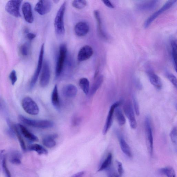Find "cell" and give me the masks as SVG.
<instances>
[{
  "instance_id": "cell-1",
  "label": "cell",
  "mask_w": 177,
  "mask_h": 177,
  "mask_svg": "<svg viewBox=\"0 0 177 177\" xmlns=\"http://www.w3.org/2000/svg\"><path fill=\"white\" fill-rule=\"evenodd\" d=\"M66 2H64L60 6L54 20V27L57 36H63L65 33L64 25V15L66 7Z\"/></svg>"
},
{
  "instance_id": "cell-2",
  "label": "cell",
  "mask_w": 177,
  "mask_h": 177,
  "mask_svg": "<svg viewBox=\"0 0 177 177\" xmlns=\"http://www.w3.org/2000/svg\"><path fill=\"white\" fill-rule=\"evenodd\" d=\"M19 120L22 122L29 126L41 129H47L52 128L54 123L52 121L49 120H32L20 115L18 116Z\"/></svg>"
},
{
  "instance_id": "cell-3",
  "label": "cell",
  "mask_w": 177,
  "mask_h": 177,
  "mask_svg": "<svg viewBox=\"0 0 177 177\" xmlns=\"http://www.w3.org/2000/svg\"><path fill=\"white\" fill-rule=\"evenodd\" d=\"M67 49L66 45L62 44L59 47V54L56 67V76L58 78L61 74L65 63L67 54Z\"/></svg>"
},
{
  "instance_id": "cell-4",
  "label": "cell",
  "mask_w": 177,
  "mask_h": 177,
  "mask_svg": "<svg viewBox=\"0 0 177 177\" xmlns=\"http://www.w3.org/2000/svg\"><path fill=\"white\" fill-rule=\"evenodd\" d=\"M22 104V108L27 114L35 116L39 113V107L36 102L29 96L24 98Z\"/></svg>"
},
{
  "instance_id": "cell-5",
  "label": "cell",
  "mask_w": 177,
  "mask_h": 177,
  "mask_svg": "<svg viewBox=\"0 0 177 177\" xmlns=\"http://www.w3.org/2000/svg\"><path fill=\"white\" fill-rule=\"evenodd\" d=\"M146 139L148 150L151 156H152L153 152V131L151 125L150 119L147 116L145 120Z\"/></svg>"
},
{
  "instance_id": "cell-6",
  "label": "cell",
  "mask_w": 177,
  "mask_h": 177,
  "mask_svg": "<svg viewBox=\"0 0 177 177\" xmlns=\"http://www.w3.org/2000/svg\"><path fill=\"white\" fill-rule=\"evenodd\" d=\"M177 2L176 0H170L167 2L162 7L160 8L159 10L154 12L152 15L149 17L145 22L144 27L147 28L149 27V26L152 24V22L155 20V19L161 14L162 13L165 11L168 10L174 5Z\"/></svg>"
},
{
  "instance_id": "cell-7",
  "label": "cell",
  "mask_w": 177,
  "mask_h": 177,
  "mask_svg": "<svg viewBox=\"0 0 177 177\" xmlns=\"http://www.w3.org/2000/svg\"><path fill=\"white\" fill-rule=\"evenodd\" d=\"M125 116L128 118L130 126L133 129H135L137 127V123L132 105L130 101L125 102L123 107Z\"/></svg>"
},
{
  "instance_id": "cell-8",
  "label": "cell",
  "mask_w": 177,
  "mask_h": 177,
  "mask_svg": "<svg viewBox=\"0 0 177 177\" xmlns=\"http://www.w3.org/2000/svg\"><path fill=\"white\" fill-rule=\"evenodd\" d=\"M22 2L20 0H12L8 1L5 5V10L15 17H20L21 15L20 9Z\"/></svg>"
},
{
  "instance_id": "cell-9",
  "label": "cell",
  "mask_w": 177,
  "mask_h": 177,
  "mask_svg": "<svg viewBox=\"0 0 177 177\" xmlns=\"http://www.w3.org/2000/svg\"><path fill=\"white\" fill-rule=\"evenodd\" d=\"M44 50V44H42L41 48L37 68L33 77H32L30 82V87L31 88H33L37 83L38 77L39 76L41 72L42 67Z\"/></svg>"
},
{
  "instance_id": "cell-10",
  "label": "cell",
  "mask_w": 177,
  "mask_h": 177,
  "mask_svg": "<svg viewBox=\"0 0 177 177\" xmlns=\"http://www.w3.org/2000/svg\"><path fill=\"white\" fill-rule=\"evenodd\" d=\"M51 77V70L49 63L47 61L44 62L40 78V85L45 88L49 85Z\"/></svg>"
},
{
  "instance_id": "cell-11",
  "label": "cell",
  "mask_w": 177,
  "mask_h": 177,
  "mask_svg": "<svg viewBox=\"0 0 177 177\" xmlns=\"http://www.w3.org/2000/svg\"><path fill=\"white\" fill-rule=\"evenodd\" d=\"M52 4L49 0H41L38 1L35 6V11L41 15L49 13L52 9Z\"/></svg>"
},
{
  "instance_id": "cell-12",
  "label": "cell",
  "mask_w": 177,
  "mask_h": 177,
  "mask_svg": "<svg viewBox=\"0 0 177 177\" xmlns=\"http://www.w3.org/2000/svg\"><path fill=\"white\" fill-rule=\"evenodd\" d=\"M121 104V101H117L115 102L111 106L110 109H109L107 119H106L103 130L102 133L103 135H105L110 130L112 124V122H113L115 109L117 107L120 106Z\"/></svg>"
},
{
  "instance_id": "cell-13",
  "label": "cell",
  "mask_w": 177,
  "mask_h": 177,
  "mask_svg": "<svg viewBox=\"0 0 177 177\" xmlns=\"http://www.w3.org/2000/svg\"><path fill=\"white\" fill-rule=\"evenodd\" d=\"M94 53L92 48L88 45L83 47L79 51L78 60L79 62L84 61L89 59Z\"/></svg>"
},
{
  "instance_id": "cell-14",
  "label": "cell",
  "mask_w": 177,
  "mask_h": 177,
  "mask_svg": "<svg viewBox=\"0 0 177 177\" xmlns=\"http://www.w3.org/2000/svg\"><path fill=\"white\" fill-rule=\"evenodd\" d=\"M74 30L77 36L81 37L85 36L89 33L90 27L87 22H80L76 25Z\"/></svg>"
},
{
  "instance_id": "cell-15",
  "label": "cell",
  "mask_w": 177,
  "mask_h": 177,
  "mask_svg": "<svg viewBox=\"0 0 177 177\" xmlns=\"http://www.w3.org/2000/svg\"><path fill=\"white\" fill-rule=\"evenodd\" d=\"M22 10L26 21L29 23H32L34 21V17L30 3L25 2L22 5Z\"/></svg>"
},
{
  "instance_id": "cell-16",
  "label": "cell",
  "mask_w": 177,
  "mask_h": 177,
  "mask_svg": "<svg viewBox=\"0 0 177 177\" xmlns=\"http://www.w3.org/2000/svg\"><path fill=\"white\" fill-rule=\"evenodd\" d=\"M147 74L151 83L157 89H161L163 86V83L160 77L156 75L152 70L148 71Z\"/></svg>"
},
{
  "instance_id": "cell-17",
  "label": "cell",
  "mask_w": 177,
  "mask_h": 177,
  "mask_svg": "<svg viewBox=\"0 0 177 177\" xmlns=\"http://www.w3.org/2000/svg\"><path fill=\"white\" fill-rule=\"evenodd\" d=\"M159 1H145L137 5V8L141 11H150L155 9L159 3Z\"/></svg>"
},
{
  "instance_id": "cell-18",
  "label": "cell",
  "mask_w": 177,
  "mask_h": 177,
  "mask_svg": "<svg viewBox=\"0 0 177 177\" xmlns=\"http://www.w3.org/2000/svg\"><path fill=\"white\" fill-rule=\"evenodd\" d=\"M18 127L20 129L21 133L25 138L32 141H38L39 140L38 137L29 131L27 129L21 124H18Z\"/></svg>"
},
{
  "instance_id": "cell-19",
  "label": "cell",
  "mask_w": 177,
  "mask_h": 177,
  "mask_svg": "<svg viewBox=\"0 0 177 177\" xmlns=\"http://www.w3.org/2000/svg\"><path fill=\"white\" fill-rule=\"evenodd\" d=\"M78 91L76 86L73 84L67 85L63 89V94L69 98L75 97Z\"/></svg>"
},
{
  "instance_id": "cell-20",
  "label": "cell",
  "mask_w": 177,
  "mask_h": 177,
  "mask_svg": "<svg viewBox=\"0 0 177 177\" xmlns=\"http://www.w3.org/2000/svg\"><path fill=\"white\" fill-rule=\"evenodd\" d=\"M51 101L54 107L59 110L60 107L58 90L57 85L55 86L51 95Z\"/></svg>"
},
{
  "instance_id": "cell-21",
  "label": "cell",
  "mask_w": 177,
  "mask_h": 177,
  "mask_svg": "<svg viewBox=\"0 0 177 177\" xmlns=\"http://www.w3.org/2000/svg\"><path fill=\"white\" fill-rule=\"evenodd\" d=\"M58 137L57 134H51L45 137L43 140V143L45 146L52 148L56 146V141L54 139Z\"/></svg>"
},
{
  "instance_id": "cell-22",
  "label": "cell",
  "mask_w": 177,
  "mask_h": 177,
  "mask_svg": "<svg viewBox=\"0 0 177 177\" xmlns=\"http://www.w3.org/2000/svg\"><path fill=\"white\" fill-rule=\"evenodd\" d=\"M119 140L121 149L123 152L129 157H132V154L130 148L124 138L121 136H119Z\"/></svg>"
},
{
  "instance_id": "cell-23",
  "label": "cell",
  "mask_w": 177,
  "mask_h": 177,
  "mask_svg": "<svg viewBox=\"0 0 177 177\" xmlns=\"http://www.w3.org/2000/svg\"><path fill=\"white\" fill-rule=\"evenodd\" d=\"M104 80V76L101 75L99 76L95 81L93 83L91 89H90L89 94L91 96L94 95L103 82Z\"/></svg>"
},
{
  "instance_id": "cell-24",
  "label": "cell",
  "mask_w": 177,
  "mask_h": 177,
  "mask_svg": "<svg viewBox=\"0 0 177 177\" xmlns=\"http://www.w3.org/2000/svg\"><path fill=\"white\" fill-rule=\"evenodd\" d=\"M94 14L97 22L98 31L99 34L102 38L107 39V36H106L102 27L101 19L99 12L97 10H96L94 12Z\"/></svg>"
},
{
  "instance_id": "cell-25",
  "label": "cell",
  "mask_w": 177,
  "mask_h": 177,
  "mask_svg": "<svg viewBox=\"0 0 177 177\" xmlns=\"http://www.w3.org/2000/svg\"><path fill=\"white\" fill-rule=\"evenodd\" d=\"M120 107L118 106L115 109L114 112L118 124L123 126L125 123L126 120Z\"/></svg>"
},
{
  "instance_id": "cell-26",
  "label": "cell",
  "mask_w": 177,
  "mask_h": 177,
  "mask_svg": "<svg viewBox=\"0 0 177 177\" xmlns=\"http://www.w3.org/2000/svg\"><path fill=\"white\" fill-rule=\"evenodd\" d=\"M28 149L30 150L34 151L40 155H47V150L40 145L35 144L31 145L28 147Z\"/></svg>"
},
{
  "instance_id": "cell-27",
  "label": "cell",
  "mask_w": 177,
  "mask_h": 177,
  "mask_svg": "<svg viewBox=\"0 0 177 177\" xmlns=\"http://www.w3.org/2000/svg\"><path fill=\"white\" fill-rule=\"evenodd\" d=\"M79 84L80 88L86 95L89 94L90 91V82L88 79L83 78L80 79Z\"/></svg>"
},
{
  "instance_id": "cell-28",
  "label": "cell",
  "mask_w": 177,
  "mask_h": 177,
  "mask_svg": "<svg viewBox=\"0 0 177 177\" xmlns=\"http://www.w3.org/2000/svg\"><path fill=\"white\" fill-rule=\"evenodd\" d=\"M172 56L174 66L177 71V43L176 41L173 40L171 43Z\"/></svg>"
},
{
  "instance_id": "cell-29",
  "label": "cell",
  "mask_w": 177,
  "mask_h": 177,
  "mask_svg": "<svg viewBox=\"0 0 177 177\" xmlns=\"http://www.w3.org/2000/svg\"><path fill=\"white\" fill-rule=\"evenodd\" d=\"M160 172L167 177H176L175 170L171 166H168L160 169Z\"/></svg>"
},
{
  "instance_id": "cell-30",
  "label": "cell",
  "mask_w": 177,
  "mask_h": 177,
  "mask_svg": "<svg viewBox=\"0 0 177 177\" xmlns=\"http://www.w3.org/2000/svg\"><path fill=\"white\" fill-rule=\"evenodd\" d=\"M112 160V155L111 153H109L103 162L102 164L98 170V172L107 169L111 165Z\"/></svg>"
},
{
  "instance_id": "cell-31",
  "label": "cell",
  "mask_w": 177,
  "mask_h": 177,
  "mask_svg": "<svg viewBox=\"0 0 177 177\" xmlns=\"http://www.w3.org/2000/svg\"><path fill=\"white\" fill-rule=\"evenodd\" d=\"M14 130L15 131V134L17 136L18 139L20 143L21 147L22 150L25 151L26 150V147L25 144L21 134L20 132L18 130V128L17 125H13Z\"/></svg>"
},
{
  "instance_id": "cell-32",
  "label": "cell",
  "mask_w": 177,
  "mask_h": 177,
  "mask_svg": "<svg viewBox=\"0 0 177 177\" xmlns=\"http://www.w3.org/2000/svg\"><path fill=\"white\" fill-rule=\"evenodd\" d=\"M87 4L86 1L83 0H75L72 2V5L74 8L81 9L85 8Z\"/></svg>"
},
{
  "instance_id": "cell-33",
  "label": "cell",
  "mask_w": 177,
  "mask_h": 177,
  "mask_svg": "<svg viewBox=\"0 0 177 177\" xmlns=\"http://www.w3.org/2000/svg\"><path fill=\"white\" fill-rule=\"evenodd\" d=\"M10 161L11 163L15 165H20L21 163L20 153L17 152L13 153L10 158Z\"/></svg>"
},
{
  "instance_id": "cell-34",
  "label": "cell",
  "mask_w": 177,
  "mask_h": 177,
  "mask_svg": "<svg viewBox=\"0 0 177 177\" xmlns=\"http://www.w3.org/2000/svg\"><path fill=\"white\" fill-rule=\"evenodd\" d=\"M2 166L3 171L6 177H11V175L9 171L6 163V160L5 157H3L2 161Z\"/></svg>"
},
{
  "instance_id": "cell-35",
  "label": "cell",
  "mask_w": 177,
  "mask_h": 177,
  "mask_svg": "<svg viewBox=\"0 0 177 177\" xmlns=\"http://www.w3.org/2000/svg\"><path fill=\"white\" fill-rule=\"evenodd\" d=\"M20 51L22 55L24 57L28 56L29 51V46L27 43L22 44L20 47Z\"/></svg>"
},
{
  "instance_id": "cell-36",
  "label": "cell",
  "mask_w": 177,
  "mask_h": 177,
  "mask_svg": "<svg viewBox=\"0 0 177 177\" xmlns=\"http://www.w3.org/2000/svg\"><path fill=\"white\" fill-rule=\"evenodd\" d=\"M133 104L134 105V111L137 116L140 115V109L139 104L136 96H134L133 98Z\"/></svg>"
},
{
  "instance_id": "cell-37",
  "label": "cell",
  "mask_w": 177,
  "mask_h": 177,
  "mask_svg": "<svg viewBox=\"0 0 177 177\" xmlns=\"http://www.w3.org/2000/svg\"><path fill=\"white\" fill-rule=\"evenodd\" d=\"M170 137L172 142L176 144L177 141V128L176 127H174L170 131Z\"/></svg>"
},
{
  "instance_id": "cell-38",
  "label": "cell",
  "mask_w": 177,
  "mask_h": 177,
  "mask_svg": "<svg viewBox=\"0 0 177 177\" xmlns=\"http://www.w3.org/2000/svg\"><path fill=\"white\" fill-rule=\"evenodd\" d=\"M167 76L169 81L176 88L177 87V80L176 77L175 76L171 73H168Z\"/></svg>"
},
{
  "instance_id": "cell-39",
  "label": "cell",
  "mask_w": 177,
  "mask_h": 177,
  "mask_svg": "<svg viewBox=\"0 0 177 177\" xmlns=\"http://www.w3.org/2000/svg\"><path fill=\"white\" fill-rule=\"evenodd\" d=\"M9 79H10L12 84L14 85L15 84L16 82L17 81V73L15 70H13L9 75Z\"/></svg>"
},
{
  "instance_id": "cell-40",
  "label": "cell",
  "mask_w": 177,
  "mask_h": 177,
  "mask_svg": "<svg viewBox=\"0 0 177 177\" xmlns=\"http://www.w3.org/2000/svg\"><path fill=\"white\" fill-rule=\"evenodd\" d=\"M81 119L76 116H74L72 119V124L73 126H76L81 123Z\"/></svg>"
},
{
  "instance_id": "cell-41",
  "label": "cell",
  "mask_w": 177,
  "mask_h": 177,
  "mask_svg": "<svg viewBox=\"0 0 177 177\" xmlns=\"http://www.w3.org/2000/svg\"><path fill=\"white\" fill-rule=\"evenodd\" d=\"M116 162L117 165L118 174L120 177H121L123 175L124 172L123 165L120 162L118 161L117 160Z\"/></svg>"
},
{
  "instance_id": "cell-42",
  "label": "cell",
  "mask_w": 177,
  "mask_h": 177,
  "mask_svg": "<svg viewBox=\"0 0 177 177\" xmlns=\"http://www.w3.org/2000/svg\"><path fill=\"white\" fill-rule=\"evenodd\" d=\"M107 175L108 177H120L118 173L112 169L108 170Z\"/></svg>"
},
{
  "instance_id": "cell-43",
  "label": "cell",
  "mask_w": 177,
  "mask_h": 177,
  "mask_svg": "<svg viewBox=\"0 0 177 177\" xmlns=\"http://www.w3.org/2000/svg\"><path fill=\"white\" fill-rule=\"evenodd\" d=\"M103 2L106 6L107 7L110 8H115L114 6L112 4V3L108 0H106V1H103Z\"/></svg>"
},
{
  "instance_id": "cell-44",
  "label": "cell",
  "mask_w": 177,
  "mask_h": 177,
  "mask_svg": "<svg viewBox=\"0 0 177 177\" xmlns=\"http://www.w3.org/2000/svg\"><path fill=\"white\" fill-rule=\"evenodd\" d=\"M36 37V35L32 33H28L27 37L28 39L30 40H33Z\"/></svg>"
},
{
  "instance_id": "cell-45",
  "label": "cell",
  "mask_w": 177,
  "mask_h": 177,
  "mask_svg": "<svg viewBox=\"0 0 177 177\" xmlns=\"http://www.w3.org/2000/svg\"><path fill=\"white\" fill-rule=\"evenodd\" d=\"M85 172L82 171L76 173V174L73 175L71 177H83L84 175Z\"/></svg>"
},
{
  "instance_id": "cell-46",
  "label": "cell",
  "mask_w": 177,
  "mask_h": 177,
  "mask_svg": "<svg viewBox=\"0 0 177 177\" xmlns=\"http://www.w3.org/2000/svg\"><path fill=\"white\" fill-rule=\"evenodd\" d=\"M4 102L3 101L2 99L0 98V109H2L4 107Z\"/></svg>"
}]
</instances>
